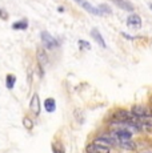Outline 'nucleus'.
Wrapping results in <instances>:
<instances>
[{"instance_id":"nucleus-14","label":"nucleus","mask_w":152,"mask_h":153,"mask_svg":"<svg viewBox=\"0 0 152 153\" xmlns=\"http://www.w3.org/2000/svg\"><path fill=\"white\" fill-rule=\"evenodd\" d=\"M15 81H16L15 75H7V77H5V87L8 89H12L15 87Z\"/></svg>"},{"instance_id":"nucleus-3","label":"nucleus","mask_w":152,"mask_h":153,"mask_svg":"<svg viewBox=\"0 0 152 153\" xmlns=\"http://www.w3.org/2000/svg\"><path fill=\"white\" fill-rule=\"evenodd\" d=\"M113 119L119 123H131V121H133L136 117H133V114L131 113L130 111L118 109L113 112Z\"/></svg>"},{"instance_id":"nucleus-6","label":"nucleus","mask_w":152,"mask_h":153,"mask_svg":"<svg viewBox=\"0 0 152 153\" xmlns=\"http://www.w3.org/2000/svg\"><path fill=\"white\" fill-rule=\"evenodd\" d=\"M127 25L131 29H139L140 27H142V19H140V16L136 15V13L130 15L128 19H127Z\"/></svg>"},{"instance_id":"nucleus-5","label":"nucleus","mask_w":152,"mask_h":153,"mask_svg":"<svg viewBox=\"0 0 152 153\" xmlns=\"http://www.w3.org/2000/svg\"><path fill=\"white\" fill-rule=\"evenodd\" d=\"M86 152L87 153H111V149L107 148V146H101L95 143H91L86 146Z\"/></svg>"},{"instance_id":"nucleus-16","label":"nucleus","mask_w":152,"mask_h":153,"mask_svg":"<svg viewBox=\"0 0 152 153\" xmlns=\"http://www.w3.org/2000/svg\"><path fill=\"white\" fill-rule=\"evenodd\" d=\"M77 44H79V48L83 49V51H88V49H91V44H89L88 42H86V40H79Z\"/></svg>"},{"instance_id":"nucleus-19","label":"nucleus","mask_w":152,"mask_h":153,"mask_svg":"<svg viewBox=\"0 0 152 153\" xmlns=\"http://www.w3.org/2000/svg\"><path fill=\"white\" fill-rule=\"evenodd\" d=\"M0 17H1L3 20H7L8 19V13L5 10H3V8H0Z\"/></svg>"},{"instance_id":"nucleus-17","label":"nucleus","mask_w":152,"mask_h":153,"mask_svg":"<svg viewBox=\"0 0 152 153\" xmlns=\"http://www.w3.org/2000/svg\"><path fill=\"white\" fill-rule=\"evenodd\" d=\"M23 124H24V126L27 129L34 128V123H32V120L30 119V117H24V119H23Z\"/></svg>"},{"instance_id":"nucleus-13","label":"nucleus","mask_w":152,"mask_h":153,"mask_svg":"<svg viewBox=\"0 0 152 153\" xmlns=\"http://www.w3.org/2000/svg\"><path fill=\"white\" fill-rule=\"evenodd\" d=\"M119 146L124 149H128V151H135L136 149V144L133 141L128 140V141H119Z\"/></svg>"},{"instance_id":"nucleus-2","label":"nucleus","mask_w":152,"mask_h":153,"mask_svg":"<svg viewBox=\"0 0 152 153\" xmlns=\"http://www.w3.org/2000/svg\"><path fill=\"white\" fill-rule=\"evenodd\" d=\"M40 37H42V43L44 44V47L47 49H55V48H57V47H59L57 40L55 39V37L52 36L49 32L43 31L42 33H40Z\"/></svg>"},{"instance_id":"nucleus-11","label":"nucleus","mask_w":152,"mask_h":153,"mask_svg":"<svg viewBox=\"0 0 152 153\" xmlns=\"http://www.w3.org/2000/svg\"><path fill=\"white\" fill-rule=\"evenodd\" d=\"M44 108H45V111L48 112V113H52V112H55V109H56V102H55V100L52 99V97L45 99Z\"/></svg>"},{"instance_id":"nucleus-20","label":"nucleus","mask_w":152,"mask_h":153,"mask_svg":"<svg viewBox=\"0 0 152 153\" xmlns=\"http://www.w3.org/2000/svg\"><path fill=\"white\" fill-rule=\"evenodd\" d=\"M150 8H151V10H152V4H150Z\"/></svg>"},{"instance_id":"nucleus-15","label":"nucleus","mask_w":152,"mask_h":153,"mask_svg":"<svg viewBox=\"0 0 152 153\" xmlns=\"http://www.w3.org/2000/svg\"><path fill=\"white\" fill-rule=\"evenodd\" d=\"M52 152L54 153H64V146L61 145V143L56 141V143L52 144Z\"/></svg>"},{"instance_id":"nucleus-8","label":"nucleus","mask_w":152,"mask_h":153,"mask_svg":"<svg viewBox=\"0 0 152 153\" xmlns=\"http://www.w3.org/2000/svg\"><path fill=\"white\" fill-rule=\"evenodd\" d=\"M30 109L34 114H39L40 113V100H39V95L35 93L31 99V102H30Z\"/></svg>"},{"instance_id":"nucleus-1","label":"nucleus","mask_w":152,"mask_h":153,"mask_svg":"<svg viewBox=\"0 0 152 153\" xmlns=\"http://www.w3.org/2000/svg\"><path fill=\"white\" fill-rule=\"evenodd\" d=\"M130 112L133 114V117H136V119H144V117L152 116V109H150L148 107H145V105H143V104L133 105Z\"/></svg>"},{"instance_id":"nucleus-7","label":"nucleus","mask_w":152,"mask_h":153,"mask_svg":"<svg viewBox=\"0 0 152 153\" xmlns=\"http://www.w3.org/2000/svg\"><path fill=\"white\" fill-rule=\"evenodd\" d=\"M110 1H112L116 7L121 8V10L127 11V12H133V10H135L133 4L130 1V0H110Z\"/></svg>"},{"instance_id":"nucleus-9","label":"nucleus","mask_w":152,"mask_h":153,"mask_svg":"<svg viewBox=\"0 0 152 153\" xmlns=\"http://www.w3.org/2000/svg\"><path fill=\"white\" fill-rule=\"evenodd\" d=\"M36 59H37V61H39V65L40 67L45 65V64L48 63V56H47L44 48H39L36 51Z\"/></svg>"},{"instance_id":"nucleus-4","label":"nucleus","mask_w":152,"mask_h":153,"mask_svg":"<svg viewBox=\"0 0 152 153\" xmlns=\"http://www.w3.org/2000/svg\"><path fill=\"white\" fill-rule=\"evenodd\" d=\"M76 3H77L79 5H80L83 10H86L87 12L92 13V15H101V12L99 11L98 7H93V5L91 4V3H88L87 0H75Z\"/></svg>"},{"instance_id":"nucleus-18","label":"nucleus","mask_w":152,"mask_h":153,"mask_svg":"<svg viewBox=\"0 0 152 153\" xmlns=\"http://www.w3.org/2000/svg\"><path fill=\"white\" fill-rule=\"evenodd\" d=\"M98 8H99V11L101 12V15L103 13H112L111 12V8L108 7V5H106V4H100Z\"/></svg>"},{"instance_id":"nucleus-12","label":"nucleus","mask_w":152,"mask_h":153,"mask_svg":"<svg viewBox=\"0 0 152 153\" xmlns=\"http://www.w3.org/2000/svg\"><path fill=\"white\" fill-rule=\"evenodd\" d=\"M12 28L15 29V31H24V29L28 28V20L27 19H23V20H19V22H15L12 24Z\"/></svg>"},{"instance_id":"nucleus-10","label":"nucleus","mask_w":152,"mask_h":153,"mask_svg":"<svg viewBox=\"0 0 152 153\" xmlns=\"http://www.w3.org/2000/svg\"><path fill=\"white\" fill-rule=\"evenodd\" d=\"M91 36L95 39V42L99 44L100 47H103V48H106L107 47V44L106 42H104V39H103V36H101V33L99 32V29H96V28H93L92 31H91Z\"/></svg>"}]
</instances>
